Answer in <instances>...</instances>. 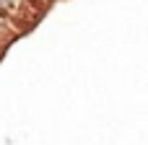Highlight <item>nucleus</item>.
<instances>
[{"instance_id":"nucleus-2","label":"nucleus","mask_w":148,"mask_h":145,"mask_svg":"<svg viewBox=\"0 0 148 145\" xmlns=\"http://www.w3.org/2000/svg\"><path fill=\"white\" fill-rule=\"evenodd\" d=\"M3 31H5V21L0 18V36H3Z\"/></svg>"},{"instance_id":"nucleus-1","label":"nucleus","mask_w":148,"mask_h":145,"mask_svg":"<svg viewBox=\"0 0 148 145\" xmlns=\"http://www.w3.org/2000/svg\"><path fill=\"white\" fill-rule=\"evenodd\" d=\"M13 3H16V0H0V13H3V10H10Z\"/></svg>"}]
</instances>
